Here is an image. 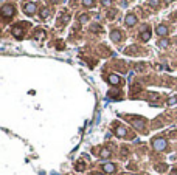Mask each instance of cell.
<instances>
[{
	"label": "cell",
	"mask_w": 177,
	"mask_h": 175,
	"mask_svg": "<svg viewBox=\"0 0 177 175\" xmlns=\"http://www.w3.org/2000/svg\"><path fill=\"white\" fill-rule=\"evenodd\" d=\"M152 147L156 149L157 152H162V151H165V149L168 147V143H166L165 138H156L152 141Z\"/></svg>",
	"instance_id": "obj_1"
},
{
	"label": "cell",
	"mask_w": 177,
	"mask_h": 175,
	"mask_svg": "<svg viewBox=\"0 0 177 175\" xmlns=\"http://www.w3.org/2000/svg\"><path fill=\"white\" fill-rule=\"evenodd\" d=\"M0 13H2V16L3 17H13L14 14H16V8L13 6V5H3L2 6V9H0Z\"/></svg>",
	"instance_id": "obj_2"
},
{
	"label": "cell",
	"mask_w": 177,
	"mask_h": 175,
	"mask_svg": "<svg viewBox=\"0 0 177 175\" xmlns=\"http://www.w3.org/2000/svg\"><path fill=\"white\" fill-rule=\"evenodd\" d=\"M156 31H157V34L160 36V37H166L168 36V33H169V30H168V27L166 25H157V28H156Z\"/></svg>",
	"instance_id": "obj_3"
},
{
	"label": "cell",
	"mask_w": 177,
	"mask_h": 175,
	"mask_svg": "<svg viewBox=\"0 0 177 175\" xmlns=\"http://www.w3.org/2000/svg\"><path fill=\"white\" fill-rule=\"evenodd\" d=\"M23 13H27V14H34V13H36V3H33V2L25 3V5H23Z\"/></svg>",
	"instance_id": "obj_4"
},
{
	"label": "cell",
	"mask_w": 177,
	"mask_h": 175,
	"mask_svg": "<svg viewBox=\"0 0 177 175\" xmlns=\"http://www.w3.org/2000/svg\"><path fill=\"white\" fill-rule=\"evenodd\" d=\"M124 22H126L128 27H134V25L137 23V16L135 14H128V16H126V19H124Z\"/></svg>",
	"instance_id": "obj_5"
},
{
	"label": "cell",
	"mask_w": 177,
	"mask_h": 175,
	"mask_svg": "<svg viewBox=\"0 0 177 175\" xmlns=\"http://www.w3.org/2000/svg\"><path fill=\"white\" fill-rule=\"evenodd\" d=\"M103 170H104L106 173H114V172L117 170V166H115L114 163H104V164H103Z\"/></svg>",
	"instance_id": "obj_6"
},
{
	"label": "cell",
	"mask_w": 177,
	"mask_h": 175,
	"mask_svg": "<svg viewBox=\"0 0 177 175\" xmlns=\"http://www.w3.org/2000/svg\"><path fill=\"white\" fill-rule=\"evenodd\" d=\"M151 36H152V33H151V30H148V28L144 27V28L141 30V34H140V39L146 42V40H149V39H151Z\"/></svg>",
	"instance_id": "obj_7"
},
{
	"label": "cell",
	"mask_w": 177,
	"mask_h": 175,
	"mask_svg": "<svg viewBox=\"0 0 177 175\" xmlns=\"http://www.w3.org/2000/svg\"><path fill=\"white\" fill-rule=\"evenodd\" d=\"M107 81H109V84H112V85H118V84L121 82V79H120L118 74H109Z\"/></svg>",
	"instance_id": "obj_8"
},
{
	"label": "cell",
	"mask_w": 177,
	"mask_h": 175,
	"mask_svg": "<svg viewBox=\"0 0 177 175\" xmlns=\"http://www.w3.org/2000/svg\"><path fill=\"white\" fill-rule=\"evenodd\" d=\"M110 40L112 42H120L121 40V33L118 30H112L110 31Z\"/></svg>",
	"instance_id": "obj_9"
},
{
	"label": "cell",
	"mask_w": 177,
	"mask_h": 175,
	"mask_svg": "<svg viewBox=\"0 0 177 175\" xmlns=\"http://www.w3.org/2000/svg\"><path fill=\"white\" fill-rule=\"evenodd\" d=\"M11 33H13V36H14L16 39H22V37H23V30H22L20 27H14Z\"/></svg>",
	"instance_id": "obj_10"
},
{
	"label": "cell",
	"mask_w": 177,
	"mask_h": 175,
	"mask_svg": "<svg viewBox=\"0 0 177 175\" xmlns=\"http://www.w3.org/2000/svg\"><path fill=\"white\" fill-rule=\"evenodd\" d=\"M132 124H134V127H135V129H138V130H143V129H144V121H143L141 118L134 119V121H132Z\"/></svg>",
	"instance_id": "obj_11"
},
{
	"label": "cell",
	"mask_w": 177,
	"mask_h": 175,
	"mask_svg": "<svg viewBox=\"0 0 177 175\" xmlns=\"http://www.w3.org/2000/svg\"><path fill=\"white\" fill-rule=\"evenodd\" d=\"M126 129L123 127V126H117V129H115V135L117 136H120V138H123V136H126Z\"/></svg>",
	"instance_id": "obj_12"
},
{
	"label": "cell",
	"mask_w": 177,
	"mask_h": 175,
	"mask_svg": "<svg viewBox=\"0 0 177 175\" xmlns=\"http://www.w3.org/2000/svg\"><path fill=\"white\" fill-rule=\"evenodd\" d=\"M110 154H112V152L109 151L107 147H104V149H101V151H99V157H101V158H104V160H106V158H109V157H110Z\"/></svg>",
	"instance_id": "obj_13"
},
{
	"label": "cell",
	"mask_w": 177,
	"mask_h": 175,
	"mask_svg": "<svg viewBox=\"0 0 177 175\" xmlns=\"http://www.w3.org/2000/svg\"><path fill=\"white\" fill-rule=\"evenodd\" d=\"M159 47H160V48H168V47H169V40L165 39V37L160 39V40H159Z\"/></svg>",
	"instance_id": "obj_14"
},
{
	"label": "cell",
	"mask_w": 177,
	"mask_h": 175,
	"mask_svg": "<svg viewBox=\"0 0 177 175\" xmlns=\"http://www.w3.org/2000/svg\"><path fill=\"white\" fill-rule=\"evenodd\" d=\"M83 6H86V8L95 6V0H83Z\"/></svg>",
	"instance_id": "obj_15"
},
{
	"label": "cell",
	"mask_w": 177,
	"mask_h": 175,
	"mask_svg": "<svg viewBox=\"0 0 177 175\" xmlns=\"http://www.w3.org/2000/svg\"><path fill=\"white\" fill-rule=\"evenodd\" d=\"M48 16H50V9H48V8H42V9H40V17H42V19H47Z\"/></svg>",
	"instance_id": "obj_16"
},
{
	"label": "cell",
	"mask_w": 177,
	"mask_h": 175,
	"mask_svg": "<svg viewBox=\"0 0 177 175\" xmlns=\"http://www.w3.org/2000/svg\"><path fill=\"white\" fill-rule=\"evenodd\" d=\"M148 5L152 6V8H157L160 5V0H148Z\"/></svg>",
	"instance_id": "obj_17"
},
{
	"label": "cell",
	"mask_w": 177,
	"mask_h": 175,
	"mask_svg": "<svg viewBox=\"0 0 177 175\" xmlns=\"http://www.w3.org/2000/svg\"><path fill=\"white\" fill-rule=\"evenodd\" d=\"M90 31H92V33H98V31H101V25H98V23H93L92 27H90Z\"/></svg>",
	"instance_id": "obj_18"
},
{
	"label": "cell",
	"mask_w": 177,
	"mask_h": 175,
	"mask_svg": "<svg viewBox=\"0 0 177 175\" xmlns=\"http://www.w3.org/2000/svg\"><path fill=\"white\" fill-rule=\"evenodd\" d=\"M166 104H168V106H174V104H177V96H172V98H169Z\"/></svg>",
	"instance_id": "obj_19"
},
{
	"label": "cell",
	"mask_w": 177,
	"mask_h": 175,
	"mask_svg": "<svg viewBox=\"0 0 177 175\" xmlns=\"http://www.w3.org/2000/svg\"><path fill=\"white\" fill-rule=\"evenodd\" d=\"M87 20H89V16H87V14H81V16H79V23H86Z\"/></svg>",
	"instance_id": "obj_20"
},
{
	"label": "cell",
	"mask_w": 177,
	"mask_h": 175,
	"mask_svg": "<svg viewBox=\"0 0 177 175\" xmlns=\"http://www.w3.org/2000/svg\"><path fill=\"white\" fill-rule=\"evenodd\" d=\"M118 95H120L118 90H110V91H109V98H117Z\"/></svg>",
	"instance_id": "obj_21"
},
{
	"label": "cell",
	"mask_w": 177,
	"mask_h": 175,
	"mask_svg": "<svg viewBox=\"0 0 177 175\" xmlns=\"http://www.w3.org/2000/svg\"><path fill=\"white\" fill-rule=\"evenodd\" d=\"M76 170H79V172L84 170V163H83V161H79V163L76 164Z\"/></svg>",
	"instance_id": "obj_22"
},
{
	"label": "cell",
	"mask_w": 177,
	"mask_h": 175,
	"mask_svg": "<svg viewBox=\"0 0 177 175\" xmlns=\"http://www.w3.org/2000/svg\"><path fill=\"white\" fill-rule=\"evenodd\" d=\"M101 5H104V6H110V5H112V0H101Z\"/></svg>",
	"instance_id": "obj_23"
},
{
	"label": "cell",
	"mask_w": 177,
	"mask_h": 175,
	"mask_svg": "<svg viewBox=\"0 0 177 175\" xmlns=\"http://www.w3.org/2000/svg\"><path fill=\"white\" fill-rule=\"evenodd\" d=\"M44 36H45V33H44V31H39V33H36V34H34V37H36V39H42Z\"/></svg>",
	"instance_id": "obj_24"
},
{
	"label": "cell",
	"mask_w": 177,
	"mask_h": 175,
	"mask_svg": "<svg viewBox=\"0 0 177 175\" xmlns=\"http://www.w3.org/2000/svg\"><path fill=\"white\" fill-rule=\"evenodd\" d=\"M149 99H159V95L157 93H149Z\"/></svg>",
	"instance_id": "obj_25"
},
{
	"label": "cell",
	"mask_w": 177,
	"mask_h": 175,
	"mask_svg": "<svg viewBox=\"0 0 177 175\" xmlns=\"http://www.w3.org/2000/svg\"><path fill=\"white\" fill-rule=\"evenodd\" d=\"M61 0H50V3H53V5H56V3H59Z\"/></svg>",
	"instance_id": "obj_26"
},
{
	"label": "cell",
	"mask_w": 177,
	"mask_h": 175,
	"mask_svg": "<svg viewBox=\"0 0 177 175\" xmlns=\"http://www.w3.org/2000/svg\"><path fill=\"white\" fill-rule=\"evenodd\" d=\"M165 169H166L165 166H157V170H165Z\"/></svg>",
	"instance_id": "obj_27"
},
{
	"label": "cell",
	"mask_w": 177,
	"mask_h": 175,
	"mask_svg": "<svg viewBox=\"0 0 177 175\" xmlns=\"http://www.w3.org/2000/svg\"><path fill=\"white\" fill-rule=\"evenodd\" d=\"M163 2H165V3H171V2H172V0H163Z\"/></svg>",
	"instance_id": "obj_28"
},
{
	"label": "cell",
	"mask_w": 177,
	"mask_h": 175,
	"mask_svg": "<svg viewBox=\"0 0 177 175\" xmlns=\"http://www.w3.org/2000/svg\"><path fill=\"white\" fill-rule=\"evenodd\" d=\"M171 175H177V170H172V172H171Z\"/></svg>",
	"instance_id": "obj_29"
},
{
	"label": "cell",
	"mask_w": 177,
	"mask_h": 175,
	"mask_svg": "<svg viewBox=\"0 0 177 175\" xmlns=\"http://www.w3.org/2000/svg\"><path fill=\"white\" fill-rule=\"evenodd\" d=\"M95 175H104V173H95Z\"/></svg>",
	"instance_id": "obj_30"
},
{
	"label": "cell",
	"mask_w": 177,
	"mask_h": 175,
	"mask_svg": "<svg viewBox=\"0 0 177 175\" xmlns=\"http://www.w3.org/2000/svg\"><path fill=\"white\" fill-rule=\"evenodd\" d=\"M128 175H135V173H128Z\"/></svg>",
	"instance_id": "obj_31"
}]
</instances>
